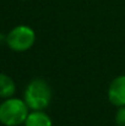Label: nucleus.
<instances>
[{"mask_svg": "<svg viewBox=\"0 0 125 126\" xmlns=\"http://www.w3.org/2000/svg\"><path fill=\"white\" fill-rule=\"evenodd\" d=\"M23 100L31 110H44L52 100V88L43 79H35L26 86Z\"/></svg>", "mask_w": 125, "mask_h": 126, "instance_id": "1", "label": "nucleus"}, {"mask_svg": "<svg viewBox=\"0 0 125 126\" xmlns=\"http://www.w3.org/2000/svg\"><path fill=\"white\" fill-rule=\"evenodd\" d=\"M28 107L23 99L7 98L0 104V123L5 126H18L25 124L28 116Z\"/></svg>", "mask_w": 125, "mask_h": 126, "instance_id": "2", "label": "nucleus"}, {"mask_svg": "<svg viewBox=\"0 0 125 126\" xmlns=\"http://www.w3.org/2000/svg\"><path fill=\"white\" fill-rule=\"evenodd\" d=\"M5 42L11 50L22 53L33 47L36 42V33L30 26L18 25L7 33Z\"/></svg>", "mask_w": 125, "mask_h": 126, "instance_id": "3", "label": "nucleus"}, {"mask_svg": "<svg viewBox=\"0 0 125 126\" xmlns=\"http://www.w3.org/2000/svg\"><path fill=\"white\" fill-rule=\"evenodd\" d=\"M107 97L114 107H125V75L115 77L110 82L107 91Z\"/></svg>", "mask_w": 125, "mask_h": 126, "instance_id": "4", "label": "nucleus"}, {"mask_svg": "<svg viewBox=\"0 0 125 126\" xmlns=\"http://www.w3.org/2000/svg\"><path fill=\"white\" fill-rule=\"evenodd\" d=\"M25 126H53V121L44 110H32L26 121Z\"/></svg>", "mask_w": 125, "mask_h": 126, "instance_id": "5", "label": "nucleus"}, {"mask_svg": "<svg viewBox=\"0 0 125 126\" xmlns=\"http://www.w3.org/2000/svg\"><path fill=\"white\" fill-rule=\"evenodd\" d=\"M16 92V84L14 82V80L5 75V74H0V98L7 99L11 98Z\"/></svg>", "mask_w": 125, "mask_h": 126, "instance_id": "6", "label": "nucleus"}, {"mask_svg": "<svg viewBox=\"0 0 125 126\" xmlns=\"http://www.w3.org/2000/svg\"><path fill=\"white\" fill-rule=\"evenodd\" d=\"M115 124L118 126H125V107L118 108L115 113Z\"/></svg>", "mask_w": 125, "mask_h": 126, "instance_id": "7", "label": "nucleus"}, {"mask_svg": "<svg viewBox=\"0 0 125 126\" xmlns=\"http://www.w3.org/2000/svg\"><path fill=\"white\" fill-rule=\"evenodd\" d=\"M23 1H27V0H23Z\"/></svg>", "mask_w": 125, "mask_h": 126, "instance_id": "8", "label": "nucleus"}]
</instances>
